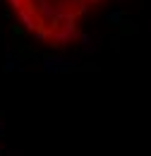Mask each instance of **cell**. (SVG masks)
Returning a JSON list of instances; mask_svg holds the SVG:
<instances>
[{"label":"cell","instance_id":"cell-1","mask_svg":"<svg viewBox=\"0 0 151 156\" xmlns=\"http://www.w3.org/2000/svg\"><path fill=\"white\" fill-rule=\"evenodd\" d=\"M106 0H7L22 27L48 48L75 43L91 10Z\"/></svg>","mask_w":151,"mask_h":156}]
</instances>
